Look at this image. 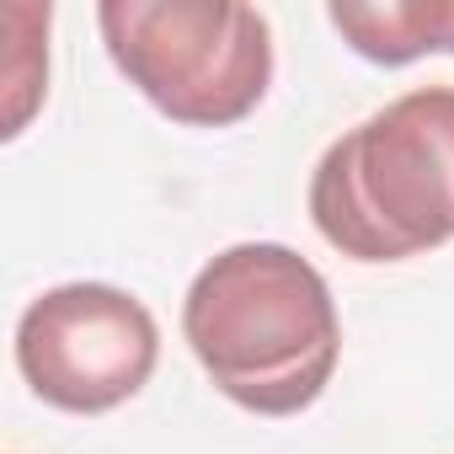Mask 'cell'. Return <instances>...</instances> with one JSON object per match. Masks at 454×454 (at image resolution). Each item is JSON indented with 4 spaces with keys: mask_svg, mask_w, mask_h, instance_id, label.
<instances>
[{
    "mask_svg": "<svg viewBox=\"0 0 454 454\" xmlns=\"http://www.w3.org/2000/svg\"><path fill=\"white\" fill-rule=\"evenodd\" d=\"M353 54L374 65H411L422 54H454V0H385V6H326Z\"/></svg>",
    "mask_w": 454,
    "mask_h": 454,
    "instance_id": "5b68a950",
    "label": "cell"
},
{
    "mask_svg": "<svg viewBox=\"0 0 454 454\" xmlns=\"http://www.w3.org/2000/svg\"><path fill=\"white\" fill-rule=\"evenodd\" d=\"M310 219L353 262H401L454 241V86H417L326 145Z\"/></svg>",
    "mask_w": 454,
    "mask_h": 454,
    "instance_id": "7a4b0ae2",
    "label": "cell"
},
{
    "mask_svg": "<svg viewBox=\"0 0 454 454\" xmlns=\"http://www.w3.org/2000/svg\"><path fill=\"white\" fill-rule=\"evenodd\" d=\"M182 337L219 395L257 417L305 411L342 353L326 278L278 241L219 252L187 289Z\"/></svg>",
    "mask_w": 454,
    "mask_h": 454,
    "instance_id": "6da1fadb",
    "label": "cell"
},
{
    "mask_svg": "<svg viewBox=\"0 0 454 454\" xmlns=\"http://www.w3.org/2000/svg\"><path fill=\"white\" fill-rule=\"evenodd\" d=\"M160 358L155 316L113 284H59L17 321V369L59 411H113Z\"/></svg>",
    "mask_w": 454,
    "mask_h": 454,
    "instance_id": "277c9868",
    "label": "cell"
},
{
    "mask_svg": "<svg viewBox=\"0 0 454 454\" xmlns=\"http://www.w3.org/2000/svg\"><path fill=\"white\" fill-rule=\"evenodd\" d=\"M113 65L171 123L231 129L273 86V27L236 0H102Z\"/></svg>",
    "mask_w": 454,
    "mask_h": 454,
    "instance_id": "3957f363",
    "label": "cell"
}]
</instances>
